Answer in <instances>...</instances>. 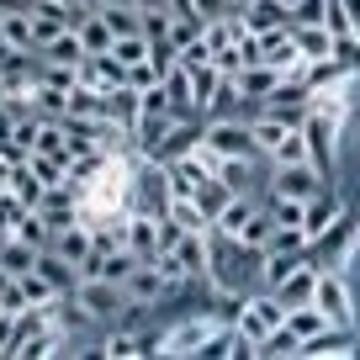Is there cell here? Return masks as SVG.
Returning a JSON list of instances; mask_svg holds the SVG:
<instances>
[{
	"label": "cell",
	"instance_id": "obj_1",
	"mask_svg": "<svg viewBox=\"0 0 360 360\" xmlns=\"http://www.w3.org/2000/svg\"><path fill=\"white\" fill-rule=\"evenodd\" d=\"M202 143L212 148L217 159H259V148H255V138H249L244 117H212V122L202 127Z\"/></svg>",
	"mask_w": 360,
	"mask_h": 360
},
{
	"label": "cell",
	"instance_id": "obj_2",
	"mask_svg": "<svg viewBox=\"0 0 360 360\" xmlns=\"http://www.w3.org/2000/svg\"><path fill=\"white\" fill-rule=\"evenodd\" d=\"M334 133H339V117H334V112H318V106H307V117H302L307 165H313L323 180L334 175Z\"/></svg>",
	"mask_w": 360,
	"mask_h": 360
},
{
	"label": "cell",
	"instance_id": "obj_3",
	"mask_svg": "<svg viewBox=\"0 0 360 360\" xmlns=\"http://www.w3.org/2000/svg\"><path fill=\"white\" fill-rule=\"evenodd\" d=\"M281 323H286V307H281V297L270 292V286H265L259 297H249V302H244V313L233 318V328L249 339V345H259V339H265L270 328H281Z\"/></svg>",
	"mask_w": 360,
	"mask_h": 360
},
{
	"label": "cell",
	"instance_id": "obj_4",
	"mask_svg": "<svg viewBox=\"0 0 360 360\" xmlns=\"http://www.w3.org/2000/svg\"><path fill=\"white\" fill-rule=\"evenodd\" d=\"M75 297L79 307H85V318H117L127 307V297H122V286L117 281H106V276H90V281H75Z\"/></svg>",
	"mask_w": 360,
	"mask_h": 360
},
{
	"label": "cell",
	"instance_id": "obj_5",
	"mask_svg": "<svg viewBox=\"0 0 360 360\" xmlns=\"http://www.w3.org/2000/svg\"><path fill=\"white\" fill-rule=\"evenodd\" d=\"M122 297H127V307H154L159 297H169V286L154 270V259H138V265L122 276Z\"/></svg>",
	"mask_w": 360,
	"mask_h": 360
},
{
	"label": "cell",
	"instance_id": "obj_6",
	"mask_svg": "<svg viewBox=\"0 0 360 360\" xmlns=\"http://www.w3.org/2000/svg\"><path fill=\"white\" fill-rule=\"evenodd\" d=\"M345 217V207H339V196L328 191V186H318L313 196L302 202V233H307V249H313V238H323L328 228Z\"/></svg>",
	"mask_w": 360,
	"mask_h": 360
},
{
	"label": "cell",
	"instance_id": "obj_7",
	"mask_svg": "<svg viewBox=\"0 0 360 360\" xmlns=\"http://www.w3.org/2000/svg\"><path fill=\"white\" fill-rule=\"evenodd\" d=\"M212 328H217V318H186V323H175L169 334H159L154 355H196V349L207 345Z\"/></svg>",
	"mask_w": 360,
	"mask_h": 360
},
{
	"label": "cell",
	"instance_id": "obj_8",
	"mask_svg": "<svg viewBox=\"0 0 360 360\" xmlns=\"http://www.w3.org/2000/svg\"><path fill=\"white\" fill-rule=\"evenodd\" d=\"M313 286H318V265L302 255V259H297V265L281 276V281L270 286V292L281 297V307H302V302H313Z\"/></svg>",
	"mask_w": 360,
	"mask_h": 360
},
{
	"label": "cell",
	"instance_id": "obj_9",
	"mask_svg": "<svg viewBox=\"0 0 360 360\" xmlns=\"http://www.w3.org/2000/svg\"><path fill=\"white\" fill-rule=\"evenodd\" d=\"M318 186H323V175H318L307 159L302 165H276V175H270V191L276 196H297V202H307Z\"/></svg>",
	"mask_w": 360,
	"mask_h": 360
},
{
	"label": "cell",
	"instance_id": "obj_10",
	"mask_svg": "<svg viewBox=\"0 0 360 360\" xmlns=\"http://www.w3.org/2000/svg\"><path fill=\"white\" fill-rule=\"evenodd\" d=\"M127 255L133 259H154L159 255V212H127Z\"/></svg>",
	"mask_w": 360,
	"mask_h": 360
},
{
	"label": "cell",
	"instance_id": "obj_11",
	"mask_svg": "<svg viewBox=\"0 0 360 360\" xmlns=\"http://www.w3.org/2000/svg\"><path fill=\"white\" fill-rule=\"evenodd\" d=\"M90 223L85 217H75V223H64V228H53V238H48V249H53L58 259H69V265H79V259L90 255Z\"/></svg>",
	"mask_w": 360,
	"mask_h": 360
},
{
	"label": "cell",
	"instance_id": "obj_12",
	"mask_svg": "<svg viewBox=\"0 0 360 360\" xmlns=\"http://www.w3.org/2000/svg\"><path fill=\"white\" fill-rule=\"evenodd\" d=\"M175 259L186 265V276H191V281L212 276V238H207V233H180V238H175Z\"/></svg>",
	"mask_w": 360,
	"mask_h": 360
},
{
	"label": "cell",
	"instance_id": "obj_13",
	"mask_svg": "<svg viewBox=\"0 0 360 360\" xmlns=\"http://www.w3.org/2000/svg\"><path fill=\"white\" fill-rule=\"evenodd\" d=\"M255 207H259V202H255L249 191H233L223 207H217V217H212V233H217V238H238V228H244L249 217H255Z\"/></svg>",
	"mask_w": 360,
	"mask_h": 360
},
{
	"label": "cell",
	"instance_id": "obj_14",
	"mask_svg": "<svg viewBox=\"0 0 360 360\" xmlns=\"http://www.w3.org/2000/svg\"><path fill=\"white\" fill-rule=\"evenodd\" d=\"M281 69H270V64H244V69H238V75H233V85H238V96H244V101H265V96H270V90H276V85H281Z\"/></svg>",
	"mask_w": 360,
	"mask_h": 360
},
{
	"label": "cell",
	"instance_id": "obj_15",
	"mask_svg": "<svg viewBox=\"0 0 360 360\" xmlns=\"http://www.w3.org/2000/svg\"><path fill=\"white\" fill-rule=\"evenodd\" d=\"M101 117L117 127V133L133 138V127H138V90L133 85H112V90H106V112Z\"/></svg>",
	"mask_w": 360,
	"mask_h": 360
},
{
	"label": "cell",
	"instance_id": "obj_16",
	"mask_svg": "<svg viewBox=\"0 0 360 360\" xmlns=\"http://www.w3.org/2000/svg\"><path fill=\"white\" fill-rule=\"evenodd\" d=\"M0 43L16 48V53H37V37H32V11H6L0 16Z\"/></svg>",
	"mask_w": 360,
	"mask_h": 360
},
{
	"label": "cell",
	"instance_id": "obj_17",
	"mask_svg": "<svg viewBox=\"0 0 360 360\" xmlns=\"http://www.w3.org/2000/svg\"><path fill=\"white\" fill-rule=\"evenodd\" d=\"M32 270H37V276H43L48 286H53L58 297H69V292H75V281H79V276H75V265H69V259H58L53 249H37Z\"/></svg>",
	"mask_w": 360,
	"mask_h": 360
},
{
	"label": "cell",
	"instance_id": "obj_18",
	"mask_svg": "<svg viewBox=\"0 0 360 360\" xmlns=\"http://www.w3.org/2000/svg\"><path fill=\"white\" fill-rule=\"evenodd\" d=\"M37 58H48V64H69V69H79V58H85V43H79V32H75V27H64V32H53L43 48H37Z\"/></svg>",
	"mask_w": 360,
	"mask_h": 360
},
{
	"label": "cell",
	"instance_id": "obj_19",
	"mask_svg": "<svg viewBox=\"0 0 360 360\" xmlns=\"http://www.w3.org/2000/svg\"><path fill=\"white\" fill-rule=\"evenodd\" d=\"M292 43H297V53H302V64L307 58H328V48H334V32H328L323 22H292Z\"/></svg>",
	"mask_w": 360,
	"mask_h": 360
},
{
	"label": "cell",
	"instance_id": "obj_20",
	"mask_svg": "<svg viewBox=\"0 0 360 360\" xmlns=\"http://www.w3.org/2000/svg\"><path fill=\"white\" fill-rule=\"evenodd\" d=\"M238 22H244V32H270V27H286V6L281 0H249Z\"/></svg>",
	"mask_w": 360,
	"mask_h": 360
},
{
	"label": "cell",
	"instance_id": "obj_21",
	"mask_svg": "<svg viewBox=\"0 0 360 360\" xmlns=\"http://www.w3.org/2000/svg\"><path fill=\"white\" fill-rule=\"evenodd\" d=\"M101 22L112 27V37H133V32H143V11H138L133 0H106V6H101Z\"/></svg>",
	"mask_w": 360,
	"mask_h": 360
},
{
	"label": "cell",
	"instance_id": "obj_22",
	"mask_svg": "<svg viewBox=\"0 0 360 360\" xmlns=\"http://www.w3.org/2000/svg\"><path fill=\"white\" fill-rule=\"evenodd\" d=\"M286 328H292V334H297V345H302V339H313V334H323V328H328V313H323L318 302L286 307Z\"/></svg>",
	"mask_w": 360,
	"mask_h": 360
},
{
	"label": "cell",
	"instance_id": "obj_23",
	"mask_svg": "<svg viewBox=\"0 0 360 360\" xmlns=\"http://www.w3.org/2000/svg\"><path fill=\"white\" fill-rule=\"evenodd\" d=\"M75 32H79V43H85V53H112V27L101 22V11H85L75 22Z\"/></svg>",
	"mask_w": 360,
	"mask_h": 360
},
{
	"label": "cell",
	"instance_id": "obj_24",
	"mask_svg": "<svg viewBox=\"0 0 360 360\" xmlns=\"http://www.w3.org/2000/svg\"><path fill=\"white\" fill-rule=\"evenodd\" d=\"M191 69V90H196V112L207 117V106H212V96H217V85H223V75L212 69V58H202V64H186Z\"/></svg>",
	"mask_w": 360,
	"mask_h": 360
},
{
	"label": "cell",
	"instance_id": "obj_25",
	"mask_svg": "<svg viewBox=\"0 0 360 360\" xmlns=\"http://www.w3.org/2000/svg\"><path fill=\"white\" fill-rule=\"evenodd\" d=\"M6 186L16 191V202H22V207H32V212L43 207V191H48V186H43V180H37L27 165H11V180H6Z\"/></svg>",
	"mask_w": 360,
	"mask_h": 360
},
{
	"label": "cell",
	"instance_id": "obj_26",
	"mask_svg": "<svg viewBox=\"0 0 360 360\" xmlns=\"http://www.w3.org/2000/svg\"><path fill=\"white\" fill-rule=\"evenodd\" d=\"M32 259H37V249L32 244H22V238H0V270H11V276H27L32 270Z\"/></svg>",
	"mask_w": 360,
	"mask_h": 360
},
{
	"label": "cell",
	"instance_id": "obj_27",
	"mask_svg": "<svg viewBox=\"0 0 360 360\" xmlns=\"http://www.w3.org/2000/svg\"><path fill=\"white\" fill-rule=\"evenodd\" d=\"M270 233H276V217H270V212H265V202H259V207H255V217L238 228L233 244H244V249H265V238H270Z\"/></svg>",
	"mask_w": 360,
	"mask_h": 360
},
{
	"label": "cell",
	"instance_id": "obj_28",
	"mask_svg": "<svg viewBox=\"0 0 360 360\" xmlns=\"http://www.w3.org/2000/svg\"><path fill=\"white\" fill-rule=\"evenodd\" d=\"M11 238H22V244H32V249H48L53 228H48V217H43V212H32V207H27V212H22V223L11 228Z\"/></svg>",
	"mask_w": 360,
	"mask_h": 360
},
{
	"label": "cell",
	"instance_id": "obj_29",
	"mask_svg": "<svg viewBox=\"0 0 360 360\" xmlns=\"http://www.w3.org/2000/svg\"><path fill=\"white\" fill-rule=\"evenodd\" d=\"M249 165H255V159H217L212 175L223 180L228 191H249V186H255V169H249Z\"/></svg>",
	"mask_w": 360,
	"mask_h": 360
},
{
	"label": "cell",
	"instance_id": "obj_30",
	"mask_svg": "<svg viewBox=\"0 0 360 360\" xmlns=\"http://www.w3.org/2000/svg\"><path fill=\"white\" fill-rule=\"evenodd\" d=\"M328 58H334L345 75H360V32H339L334 48H328Z\"/></svg>",
	"mask_w": 360,
	"mask_h": 360
},
{
	"label": "cell",
	"instance_id": "obj_31",
	"mask_svg": "<svg viewBox=\"0 0 360 360\" xmlns=\"http://www.w3.org/2000/svg\"><path fill=\"white\" fill-rule=\"evenodd\" d=\"M270 159H276V165H302V159H307V138H302V122H297V127H286V138L276 143V154H270Z\"/></svg>",
	"mask_w": 360,
	"mask_h": 360
},
{
	"label": "cell",
	"instance_id": "obj_32",
	"mask_svg": "<svg viewBox=\"0 0 360 360\" xmlns=\"http://www.w3.org/2000/svg\"><path fill=\"white\" fill-rule=\"evenodd\" d=\"M16 292H22V302H32V307H48L53 302V286L43 281V276H37V270H27V276H16Z\"/></svg>",
	"mask_w": 360,
	"mask_h": 360
},
{
	"label": "cell",
	"instance_id": "obj_33",
	"mask_svg": "<svg viewBox=\"0 0 360 360\" xmlns=\"http://www.w3.org/2000/svg\"><path fill=\"white\" fill-rule=\"evenodd\" d=\"M112 58H117V64H143V58H148V37L143 32H133V37H112Z\"/></svg>",
	"mask_w": 360,
	"mask_h": 360
},
{
	"label": "cell",
	"instance_id": "obj_34",
	"mask_svg": "<svg viewBox=\"0 0 360 360\" xmlns=\"http://www.w3.org/2000/svg\"><path fill=\"white\" fill-rule=\"evenodd\" d=\"M22 212H27V207L16 202V191H11V186H0V238L11 233L16 223H22Z\"/></svg>",
	"mask_w": 360,
	"mask_h": 360
},
{
	"label": "cell",
	"instance_id": "obj_35",
	"mask_svg": "<svg viewBox=\"0 0 360 360\" xmlns=\"http://www.w3.org/2000/svg\"><path fill=\"white\" fill-rule=\"evenodd\" d=\"M101 355H112V360H133V355H143V339L138 334H112L101 345Z\"/></svg>",
	"mask_w": 360,
	"mask_h": 360
},
{
	"label": "cell",
	"instance_id": "obj_36",
	"mask_svg": "<svg viewBox=\"0 0 360 360\" xmlns=\"http://www.w3.org/2000/svg\"><path fill=\"white\" fill-rule=\"evenodd\" d=\"M122 85H133V90H148V85H159V69L148 64V58H143V64H127V69H122Z\"/></svg>",
	"mask_w": 360,
	"mask_h": 360
},
{
	"label": "cell",
	"instance_id": "obj_37",
	"mask_svg": "<svg viewBox=\"0 0 360 360\" xmlns=\"http://www.w3.org/2000/svg\"><path fill=\"white\" fill-rule=\"evenodd\" d=\"M191 11L202 16V22H212V16H228V11H233V0H191Z\"/></svg>",
	"mask_w": 360,
	"mask_h": 360
},
{
	"label": "cell",
	"instance_id": "obj_38",
	"mask_svg": "<svg viewBox=\"0 0 360 360\" xmlns=\"http://www.w3.org/2000/svg\"><path fill=\"white\" fill-rule=\"evenodd\" d=\"M0 307H22V292H16L11 270H0Z\"/></svg>",
	"mask_w": 360,
	"mask_h": 360
},
{
	"label": "cell",
	"instance_id": "obj_39",
	"mask_svg": "<svg viewBox=\"0 0 360 360\" xmlns=\"http://www.w3.org/2000/svg\"><path fill=\"white\" fill-rule=\"evenodd\" d=\"M22 6H32V0H0V16H6V11H22Z\"/></svg>",
	"mask_w": 360,
	"mask_h": 360
},
{
	"label": "cell",
	"instance_id": "obj_40",
	"mask_svg": "<svg viewBox=\"0 0 360 360\" xmlns=\"http://www.w3.org/2000/svg\"><path fill=\"white\" fill-rule=\"evenodd\" d=\"M79 11H101V0H75Z\"/></svg>",
	"mask_w": 360,
	"mask_h": 360
},
{
	"label": "cell",
	"instance_id": "obj_41",
	"mask_svg": "<svg viewBox=\"0 0 360 360\" xmlns=\"http://www.w3.org/2000/svg\"><path fill=\"white\" fill-rule=\"evenodd\" d=\"M133 6L138 11H154V6H165V0H133Z\"/></svg>",
	"mask_w": 360,
	"mask_h": 360
},
{
	"label": "cell",
	"instance_id": "obj_42",
	"mask_svg": "<svg viewBox=\"0 0 360 360\" xmlns=\"http://www.w3.org/2000/svg\"><path fill=\"white\" fill-rule=\"evenodd\" d=\"M244 6H249V0H233V11H244Z\"/></svg>",
	"mask_w": 360,
	"mask_h": 360
},
{
	"label": "cell",
	"instance_id": "obj_43",
	"mask_svg": "<svg viewBox=\"0 0 360 360\" xmlns=\"http://www.w3.org/2000/svg\"><path fill=\"white\" fill-rule=\"evenodd\" d=\"M281 6H286V11H292V6H297V0H281Z\"/></svg>",
	"mask_w": 360,
	"mask_h": 360
}]
</instances>
